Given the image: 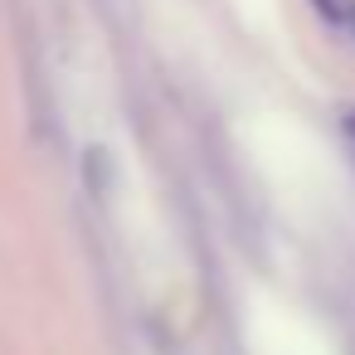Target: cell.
<instances>
[{
  "label": "cell",
  "mask_w": 355,
  "mask_h": 355,
  "mask_svg": "<svg viewBox=\"0 0 355 355\" xmlns=\"http://www.w3.org/2000/svg\"><path fill=\"white\" fill-rule=\"evenodd\" d=\"M345 127H350V137H355V107H350V112H345Z\"/></svg>",
  "instance_id": "1"
}]
</instances>
